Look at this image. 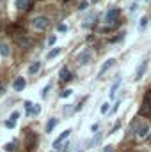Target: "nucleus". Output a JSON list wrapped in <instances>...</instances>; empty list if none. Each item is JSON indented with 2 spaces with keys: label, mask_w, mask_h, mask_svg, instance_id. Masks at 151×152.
Here are the masks:
<instances>
[{
  "label": "nucleus",
  "mask_w": 151,
  "mask_h": 152,
  "mask_svg": "<svg viewBox=\"0 0 151 152\" xmlns=\"http://www.w3.org/2000/svg\"><path fill=\"white\" fill-rule=\"evenodd\" d=\"M55 41H57V36H50V39H48V46H53Z\"/></svg>",
  "instance_id": "obj_23"
},
{
  "label": "nucleus",
  "mask_w": 151,
  "mask_h": 152,
  "mask_svg": "<svg viewBox=\"0 0 151 152\" xmlns=\"http://www.w3.org/2000/svg\"><path fill=\"white\" fill-rule=\"evenodd\" d=\"M50 90H52V83H48V85H46V87H44V88H43V92H41V96H43V97H46V96H48V92H50Z\"/></svg>",
  "instance_id": "obj_19"
},
{
  "label": "nucleus",
  "mask_w": 151,
  "mask_h": 152,
  "mask_svg": "<svg viewBox=\"0 0 151 152\" xmlns=\"http://www.w3.org/2000/svg\"><path fill=\"white\" fill-rule=\"evenodd\" d=\"M59 78H61V81H70V80H71V73H70V69H68V67H62L61 73H59Z\"/></svg>",
  "instance_id": "obj_11"
},
{
  "label": "nucleus",
  "mask_w": 151,
  "mask_h": 152,
  "mask_svg": "<svg viewBox=\"0 0 151 152\" xmlns=\"http://www.w3.org/2000/svg\"><path fill=\"white\" fill-rule=\"evenodd\" d=\"M87 7H89V4H87V2H82V4L78 5V9H80V11H85Z\"/></svg>",
  "instance_id": "obj_25"
},
{
  "label": "nucleus",
  "mask_w": 151,
  "mask_h": 152,
  "mask_svg": "<svg viewBox=\"0 0 151 152\" xmlns=\"http://www.w3.org/2000/svg\"><path fill=\"white\" fill-rule=\"evenodd\" d=\"M30 4H32V0H16V2H14V5H16L18 11H27V9H30Z\"/></svg>",
  "instance_id": "obj_8"
},
{
  "label": "nucleus",
  "mask_w": 151,
  "mask_h": 152,
  "mask_svg": "<svg viewBox=\"0 0 151 152\" xmlns=\"http://www.w3.org/2000/svg\"><path fill=\"white\" fill-rule=\"evenodd\" d=\"M39 69H41V62H39V60H36V62H32V64L29 66V75H30V76L38 75Z\"/></svg>",
  "instance_id": "obj_10"
},
{
  "label": "nucleus",
  "mask_w": 151,
  "mask_h": 152,
  "mask_svg": "<svg viewBox=\"0 0 151 152\" xmlns=\"http://www.w3.org/2000/svg\"><path fill=\"white\" fill-rule=\"evenodd\" d=\"M80 152H84V151H80Z\"/></svg>",
  "instance_id": "obj_32"
},
{
  "label": "nucleus",
  "mask_w": 151,
  "mask_h": 152,
  "mask_svg": "<svg viewBox=\"0 0 151 152\" xmlns=\"http://www.w3.org/2000/svg\"><path fill=\"white\" fill-rule=\"evenodd\" d=\"M18 42H20V46H21V48H25V50H29V48L32 46V39H29V37H21Z\"/></svg>",
  "instance_id": "obj_14"
},
{
  "label": "nucleus",
  "mask_w": 151,
  "mask_h": 152,
  "mask_svg": "<svg viewBox=\"0 0 151 152\" xmlns=\"http://www.w3.org/2000/svg\"><path fill=\"white\" fill-rule=\"evenodd\" d=\"M57 30H59V32H68V25H64V23H61V25L57 27Z\"/></svg>",
  "instance_id": "obj_22"
},
{
  "label": "nucleus",
  "mask_w": 151,
  "mask_h": 152,
  "mask_svg": "<svg viewBox=\"0 0 151 152\" xmlns=\"http://www.w3.org/2000/svg\"><path fill=\"white\" fill-rule=\"evenodd\" d=\"M93 58H94V53H93L91 48H85V50H82V51L76 55V62H78L80 66H89V64L93 62Z\"/></svg>",
  "instance_id": "obj_3"
},
{
  "label": "nucleus",
  "mask_w": 151,
  "mask_h": 152,
  "mask_svg": "<svg viewBox=\"0 0 151 152\" xmlns=\"http://www.w3.org/2000/svg\"><path fill=\"white\" fill-rule=\"evenodd\" d=\"M14 149H16L14 142H11V143H5V145H4V151H5V152H14Z\"/></svg>",
  "instance_id": "obj_17"
},
{
  "label": "nucleus",
  "mask_w": 151,
  "mask_h": 152,
  "mask_svg": "<svg viewBox=\"0 0 151 152\" xmlns=\"http://www.w3.org/2000/svg\"><path fill=\"white\" fill-rule=\"evenodd\" d=\"M103 152H114V149L109 145V147H105V149H103Z\"/></svg>",
  "instance_id": "obj_30"
},
{
  "label": "nucleus",
  "mask_w": 151,
  "mask_h": 152,
  "mask_svg": "<svg viewBox=\"0 0 151 152\" xmlns=\"http://www.w3.org/2000/svg\"><path fill=\"white\" fill-rule=\"evenodd\" d=\"M98 127H100V124H93V126H91V131H93V133H96V131H98Z\"/></svg>",
  "instance_id": "obj_29"
},
{
  "label": "nucleus",
  "mask_w": 151,
  "mask_h": 152,
  "mask_svg": "<svg viewBox=\"0 0 151 152\" xmlns=\"http://www.w3.org/2000/svg\"><path fill=\"white\" fill-rule=\"evenodd\" d=\"M0 55L2 57H9L11 55V48L7 42H0Z\"/></svg>",
  "instance_id": "obj_13"
},
{
  "label": "nucleus",
  "mask_w": 151,
  "mask_h": 152,
  "mask_svg": "<svg viewBox=\"0 0 151 152\" xmlns=\"http://www.w3.org/2000/svg\"><path fill=\"white\" fill-rule=\"evenodd\" d=\"M16 126V122H13V120H5V127H9V129H13Z\"/></svg>",
  "instance_id": "obj_24"
},
{
  "label": "nucleus",
  "mask_w": 151,
  "mask_h": 152,
  "mask_svg": "<svg viewBox=\"0 0 151 152\" xmlns=\"http://www.w3.org/2000/svg\"><path fill=\"white\" fill-rule=\"evenodd\" d=\"M57 124H59V118H50V120L46 122V133H52V131L57 127Z\"/></svg>",
  "instance_id": "obj_12"
},
{
  "label": "nucleus",
  "mask_w": 151,
  "mask_h": 152,
  "mask_svg": "<svg viewBox=\"0 0 151 152\" xmlns=\"http://www.w3.org/2000/svg\"><path fill=\"white\" fill-rule=\"evenodd\" d=\"M50 27V18L48 16H44V14H38V16H34L32 18V28H36L39 32H43V30H46Z\"/></svg>",
  "instance_id": "obj_2"
},
{
  "label": "nucleus",
  "mask_w": 151,
  "mask_h": 152,
  "mask_svg": "<svg viewBox=\"0 0 151 152\" xmlns=\"http://www.w3.org/2000/svg\"><path fill=\"white\" fill-rule=\"evenodd\" d=\"M117 18H119V9L112 7V9H109V11L105 12V16H103V21H105L107 25H114V23L117 21Z\"/></svg>",
  "instance_id": "obj_4"
},
{
  "label": "nucleus",
  "mask_w": 151,
  "mask_h": 152,
  "mask_svg": "<svg viewBox=\"0 0 151 152\" xmlns=\"http://www.w3.org/2000/svg\"><path fill=\"white\" fill-rule=\"evenodd\" d=\"M114 64H115V60H114V58H109V60H105V64L101 66V69H100V73H98V78H101V76L105 75V73H107L110 67H112Z\"/></svg>",
  "instance_id": "obj_9"
},
{
  "label": "nucleus",
  "mask_w": 151,
  "mask_h": 152,
  "mask_svg": "<svg viewBox=\"0 0 151 152\" xmlns=\"http://www.w3.org/2000/svg\"><path fill=\"white\" fill-rule=\"evenodd\" d=\"M25 85H27V80H25L23 76H18V78L13 81V90H16V92H21V90L25 88Z\"/></svg>",
  "instance_id": "obj_5"
},
{
  "label": "nucleus",
  "mask_w": 151,
  "mask_h": 152,
  "mask_svg": "<svg viewBox=\"0 0 151 152\" xmlns=\"http://www.w3.org/2000/svg\"><path fill=\"white\" fill-rule=\"evenodd\" d=\"M119 104H121V103H115V104H114V108H112V113H114V112H117V108H119Z\"/></svg>",
  "instance_id": "obj_31"
},
{
  "label": "nucleus",
  "mask_w": 151,
  "mask_h": 152,
  "mask_svg": "<svg viewBox=\"0 0 151 152\" xmlns=\"http://www.w3.org/2000/svg\"><path fill=\"white\" fill-rule=\"evenodd\" d=\"M71 94H73V90H71V88H66V90L61 92V97H70Z\"/></svg>",
  "instance_id": "obj_20"
},
{
  "label": "nucleus",
  "mask_w": 151,
  "mask_h": 152,
  "mask_svg": "<svg viewBox=\"0 0 151 152\" xmlns=\"http://www.w3.org/2000/svg\"><path fill=\"white\" fill-rule=\"evenodd\" d=\"M119 83H121V78H117V80L112 83V88H110V97H115V92H117V87H119Z\"/></svg>",
  "instance_id": "obj_16"
},
{
  "label": "nucleus",
  "mask_w": 151,
  "mask_h": 152,
  "mask_svg": "<svg viewBox=\"0 0 151 152\" xmlns=\"http://www.w3.org/2000/svg\"><path fill=\"white\" fill-rule=\"evenodd\" d=\"M18 117H20V113H18V112H13V113H11V117H9V120L16 122V120H18Z\"/></svg>",
  "instance_id": "obj_21"
},
{
  "label": "nucleus",
  "mask_w": 151,
  "mask_h": 152,
  "mask_svg": "<svg viewBox=\"0 0 151 152\" xmlns=\"http://www.w3.org/2000/svg\"><path fill=\"white\" fill-rule=\"evenodd\" d=\"M23 104H25V110H27V115H32V108H34V104H32L30 101H25Z\"/></svg>",
  "instance_id": "obj_18"
},
{
  "label": "nucleus",
  "mask_w": 151,
  "mask_h": 152,
  "mask_svg": "<svg viewBox=\"0 0 151 152\" xmlns=\"http://www.w3.org/2000/svg\"><path fill=\"white\" fill-rule=\"evenodd\" d=\"M70 134H71V129H66V131H64V133L55 140V142H53V149H55V151H59V149H61V143H62L64 140H68V138H70Z\"/></svg>",
  "instance_id": "obj_6"
},
{
  "label": "nucleus",
  "mask_w": 151,
  "mask_h": 152,
  "mask_svg": "<svg viewBox=\"0 0 151 152\" xmlns=\"http://www.w3.org/2000/svg\"><path fill=\"white\" fill-rule=\"evenodd\" d=\"M146 67H148V60H142V62H141V66L137 67V73H135V81H139V80L144 76V73H146Z\"/></svg>",
  "instance_id": "obj_7"
},
{
  "label": "nucleus",
  "mask_w": 151,
  "mask_h": 152,
  "mask_svg": "<svg viewBox=\"0 0 151 152\" xmlns=\"http://www.w3.org/2000/svg\"><path fill=\"white\" fill-rule=\"evenodd\" d=\"M132 129L135 131L137 138H141V140H144V138L150 134V124H148V122H144L142 118L133 120V122H132Z\"/></svg>",
  "instance_id": "obj_1"
},
{
  "label": "nucleus",
  "mask_w": 151,
  "mask_h": 152,
  "mask_svg": "<svg viewBox=\"0 0 151 152\" xmlns=\"http://www.w3.org/2000/svg\"><path fill=\"white\" fill-rule=\"evenodd\" d=\"M39 112H41V106H39V104H36V106L32 108V115H38Z\"/></svg>",
  "instance_id": "obj_27"
},
{
  "label": "nucleus",
  "mask_w": 151,
  "mask_h": 152,
  "mask_svg": "<svg viewBox=\"0 0 151 152\" xmlns=\"http://www.w3.org/2000/svg\"><path fill=\"white\" fill-rule=\"evenodd\" d=\"M148 20H150V18H148V16H144V18L141 20V27H146V25H148Z\"/></svg>",
  "instance_id": "obj_28"
},
{
  "label": "nucleus",
  "mask_w": 151,
  "mask_h": 152,
  "mask_svg": "<svg viewBox=\"0 0 151 152\" xmlns=\"http://www.w3.org/2000/svg\"><path fill=\"white\" fill-rule=\"evenodd\" d=\"M61 51H62V48H53V50H50V51L46 53V58H50V60H52V58H55Z\"/></svg>",
  "instance_id": "obj_15"
},
{
  "label": "nucleus",
  "mask_w": 151,
  "mask_h": 152,
  "mask_svg": "<svg viewBox=\"0 0 151 152\" xmlns=\"http://www.w3.org/2000/svg\"><path fill=\"white\" fill-rule=\"evenodd\" d=\"M109 112V103H103L101 104V113H107Z\"/></svg>",
  "instance_id": "obj_26"
}]
</instances>
